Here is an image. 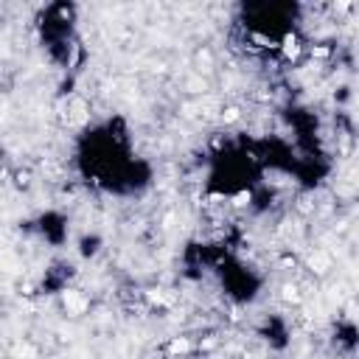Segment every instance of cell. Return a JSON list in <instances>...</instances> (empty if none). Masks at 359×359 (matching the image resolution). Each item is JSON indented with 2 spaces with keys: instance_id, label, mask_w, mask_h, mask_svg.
Segmentation results:
<instances>
[{
  "instance_id": "cell-1",
  "label": "cell",
  "mask_w": 359,
  "mask_h": 359,
  "mask_svg": "<svg viewBox=\"0 0 359 359\" xmlns=\"http://www.w3.org/2000/svg\"><path fill=\"white\" fill-rule=\"evenodd\" d=\"M65 306L71 309V312H85L87 309V300L79 292H65Z\"/></svg>"
},
{
  "instance_id": "cell-2",
  "label": "cell",
  "mask_w": 359,
  "mask_h": 359,
  "mask_svg": "<svg viewBox=\"0 0 359 359\" xmlns=\"http://www.w3.org/2000/svg\"><path fill=\"white\" fill-rule=\"evenodd\" d=\"M312 267H317V272H326V267L331 264L328 261V256H323V253H317V256H312V261H309Z\"/></svg>"
},
{
  "instance_id": "cell-3",
  "label": "cell",
  "mask_w": 359,
  "mask_h": 359,
  "mask_svg": "<svg viewBox=\"0 0 359 359\" xmlns=\"http://www.w3.org/2000/svg\"><path fill=\"white\" fill-rule=\"evenodd\" d=\"M283 51H286L289 56H295L297 54V39L295 37H286V39H283Z\"/></svg>"
},
{
  "instance_id": "cell-4",
  "label": "cell",
  "mask_w": 359,
  "mask_h": 359,
  "mask_svg": "<svg viewBox=\"0 0 359 359\" xmlns=\"http://www.w3.org/2000/svg\"><path fill=\"white\" fill-rule=\"evenodd\" d=\"M172 351H174V354L188 351V343H185V340H174V343H172Z\"/></svg>"
},
{
  "instance_id": "cell-5",
  "label": "cell",
  "mask_w": 359,
  "mask_h": 359,
  "mask_svg": "<svg viewBox=\"0 0 359 359\" xmlns=\"http://www.w3.org/2000/svg\"><path fill=\"white\" fill-rule=\"evenodd\" d=\"M244 202H250V194H239L236 196V205H244Z\"/></svg>"
},
{
  "instance_id": "cell-6",
  "label": "cell",
  "mask_w": 359,
  "mask_h": 359,
  "mask_svg": "<svg viewBox=\"0 0 359 359\" xmlns=\"http://www.w3.org/2000/svg\"><path fill=\"white\" fill-rule=\"evenodd\" d=\"M236 118H239V112H236V109H227V115H225V121H236Z\"/></svg>"
}]
</instances>
